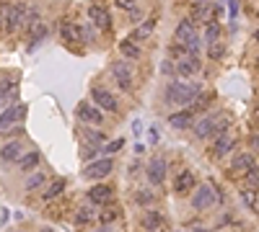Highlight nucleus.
<instances>
[{"mask_svg":"<svg viewBox=\"0 0 259 232\" xmlns=\"http://www.w3.org/2000/svg\"><path fill=\"white\" fill-rule=\"evenodd\" d=\"M202 93L200 83H171L166 88V103L171 106H192V101Z\"/></svg>","mask_w":259,"mask_h":232,"instance_id":"1","label":"nucleus"},{"mask_svg":"<svg viewBox=\"0 0 259 232\" xmlns=\"http://www.w3.org/2000/svg\"><path fill=\"white\" fill-rule=\"evenodd\" d=\"M26 13L29 8L24 3H11L0 10V21L6 23V31H16L21 23H26Z\"/></svg>","mask_w":259,"mask_h":232,"instance_id":"2","label":"nucleus"},{"mask_svg":"<svg viewBox=\"0 0 259 232\" xmlns=\"http://www.w3.org/2000/svg\"><path fill=\"white\" fill-rule=\"evenodd\" d=\"M91 101L96 103V108H104V111H109V114H117V111H119V101H117L106 88H99V85L91 88Z\"/></svg>","mask_w":259,"mask_h":232,"instance_id":"3","label":"nucleus"},{"mask_svg":"<svg viewBox=\"0 0 259 232\" xmlns=\"http://www.w3.org/2000/svg\"><path fill=\"white\" fill-rule=\"evenodd\" d=\"M112 168H114V160H112V158L94 160V163H88V165L83 168V178H88V181H99V178H104V176H109Z\"/></svg>","mask_w":259,"mask_h":232,"instance_id":"4","label":"nucleus"},{"mask_svg":"<svg viewBox=\"0 0 259 232\" xmlns=\"http://www.w3.org/2000/svg\"><path fill=\"white\" fill-rule=\"evenodd\" d=\"M24 116H26V106H24V103L6 106L3 111H0V132H6L8 127H13V124H19Z\"/></svg>","mask_w":259,"mask_h":232,"instance_id":"5","label":"nucleus"},{"mask_svg":"<svg viewBox=\"0 0 259 232\" xmlns=\"http://www.w3.org/2000/svg\"><path fill=\"white\" fill-rule=\"evenodd\" d=\"M223 119V114H210V116H202L200 121L192 127V132H194V137L197 139H207V137H212V132H215V124Z\"/></svg>","mask_w":259,"mask_h":232,"instance_id":"6","label":"nucleus"},{"mask_svg":"<svg viewBox=\"0 0 259 232\" xmlns=\"http://www.w3.org/2000/svg\"><path fill=\"white\" fill-rule=\"evenodd\" d=\"M166 168H169L166 158H153V160L148 163V168H145V176H148V181L153 183V186H161V183L166 181Z\"/></svg>","mask_w":259,"mask_h":232,"instance_id":"7","label":"nucleus"},{"mask_svg":"<svg viewBox=\"0 0 259 232\" xmlns=\"http://www.w3.org/2000/svg\"><path fill=\"white\" fill-rule=\"evenodd\" d=\"M212 201H215V191H212L210 186H200V189L194 191V196H192V209L202 212V209L212 207Z\"/></svg>","mask_w":259,"mask_h":232,"instance_id":"8","label":"nucleus"},{"mask_svg":"<svg viewBox=\"0 0 259 232\" xmlns=\"http://www.w3.org/2000/svg\"><path fill=\"white\" fill-rule=\"evenodd\" d=\"M75 116L88 121V124H101L104 121V114H101V108H96L94 103H78V108H75Z\"/></svg>","mask_w":259,"mask_h":232,"instance_id":"9","label":"nucleus"},{"mask_svg":"<svg viewBox=\"0 0 259 232\" xmlns=\"http://www.w3.org/2000/svg\"><path fill=\"white\" fill-rule=\"evenodd\" d=\"M88 18H91V23H94L96 28H109L112 26V15H109V10H106L104 5H88Z\"/></svg>","mask_w":259,"mask_h":232,"instance_id":"10","label":"nucleus"},{"mask_svg":"<svg viewBox=\"0 0 259 232\" xmlns=\"http://www.w3.org/2000/svg\"><path fill=\"white\" fill-rule=\"evenodd\" d=\"M112 75H114V80L119 83L122 90H130L132 88V72L127 67V62H114V65H112Z\"/></svg>","mask_w":259,"mask_h":232,"instance_id":"11","label":"nucleus"},{"mask_svg":"<svg viewBox=\"0 0 259 232\" xmlns=\"http://www.w3.org/2000/svg\"><path fill=\"white\" fill-rule=\"evenodd\" d=\"M140 225L145 227V232H161L163 225H166V217H163L161 212H156V209H148V212L143 214Z\"/></svg>","mask_w":259,"mask_h":232,"instance_id":"12","label":"nucleus"},{"mask_svg":"<svg viewBox=\"0 0 259 232\" xmlns=\"http://www.w3.org/2000/svg\"><path fill=\"white\" fill-rule=\"evenodd\" d=\"M21 158H24V145L19 142V139H13V142L0 147V160H3V163H16Z\"/></svg>","mask_w":259,"mask_h":232,"instance_id":"13","label":"nucleus"},{"mask_svg":"<svg viewBox=\"0 0 259 232\" xmlns=\"http://www.w3.org/2000/svg\"><path fill=\"white\" fill-rule=\"evenodd\" d=\"M202 70V65H200V57H181L179 62H176V75H181V77H189V75H194V72H200Z\"/></svg>","mask_w":259,"mask_h":232,"instance_id":"14","label":"nucleus"},{"mask_svg":"<svg viewBox=\"0 0 259 232\" xmlns=\"http://www.w3.org/2000/svg\"><path fill=\"white\" fill-rule=\"evenodd\" d=\"M60 34H63L65 41L78 44V41H83V26L81 23H73V21H65V23H60Z\"/></svg>","mask_w":259,"mask_h":232,"instance_id":"15","label":"nucleus"},{"mask_svg":"<svg viewBox=\"0 0 259 232\" xmlns=\"http://www.w3.org/2000/svg\"><path fill=\"white\" fill-rule=\"evenodd\" d=\"M112 196H114L112 186L99 183V186H94V189H88V201H94V204H106V201H112Z\"/></svg>","mask_w":259,"mask_h":232,"instance_id":"16","label":"nucleus"},{"mask_svg":"<svg viewBox=\"0 0 259 232\" xmlns=\"http://www.w3.org/2000/svg\"><path fill=\"white\" fill-rule=\"evenodd\" d=\"M174 34H176V39H179V41H184V44H187L189 39H194V36H197V31H194V21H192V18H181Z\"/></svg>","mask_w":259,"mask_h":232,"instance_id":"17","label":"nucleus"},{"mask_svg":"<svg viewBox=\"0 0 259 232\" xmlns=\"http://www.w3.org/2000/svg\"><path fill=\"white\" fill-rule=\"evenodd\" d=\"M169 124L174 129H187V127H194V119H192V111H176V114H171L169 116Z\"/></svg>","mask_w":259,"mask_h":232,"instance_id":"18","label":"nucleus"},{"mask_svg":"<svg viewBox=\"0 0 259 232\" xmlns=\"http://www.w3.org/2000/svg\"><path fill=\"white\" fill-rule=\"evenodd\" d=\"M189 189H194V176L189 170H181V173L174 178V191L176 194H187Z\"/></svg>","mask_w":259,"mask_h":232,"instance_id":"19","label":"nucleus"},{"mask_svg":"<svg viewBox=\"0 0 259 232\" xmlns=\"http://www.w3.org/2000/svg\"><path fill=\"white\" fill-rule=\"evenodd\" d=\"M119 52H122V57H125V59H138L140 57V46L135 44L132 39H122L119 41Z\"/></svg>","mask_w":259,"mask_h":232,"instance_id":"20","label":"nucleus"},{"mask_svg":"<svg viewBox=\"0 0 259 232\" xmlns=\"http://www.w3.org/2000/svg\"><path fill=\"white\" fill-rule=\"evenodd\" d=\"M231 168L233 170H251L254 168V158H251L249 152H238L236 158L231 160Z\"/></svg>","mask_w":259,"mask_h":232,"instance_id":"21","label":"nucleus"},{"mask_svg":"<svg viewBox=\"0 0 259 232\" xmlns=\"http://www.w3.org/2000/svg\"><path fill=\"white\" fill-rule=\"evenodd\" d=\"M153 26H156V18H148L143 26H138V28L132 31L130 39H132V41H145V39L150 36V31H153Z\"/></svg>","mask_w":259,"mask_h":232,"instance_id":"22","label":"nucleus"},{"mask_svg":"<svg viewBox=\"0 0 259 232\" xmlns=\"http://www.w3.org/2000/svg\"><path fill=\"white\" fill-rule=\"evenodd\" d=\"M233 145H236V139L223 134V137H218V142H215V147H212V152H215V158H223V155H228V150H231Z\"/></svg>","mask_w":259,"mask_h":232,"instance_id":"23","label":"nucleus"},{"mask_svg":"<svg viewBox=\"0 0 259 232\" xmlns=\"http://www.w3.org/2000/svg\"><path fill=\"white\" fill-rule=\"evenodd\" d=\"M215 10L210 3H194L192 5V18H200V21H212L210 18V13Z\"/></svg>","mask_w":259,"mask_h":232,"instance_id":"24","label":"nucleus"},{"mask_svg":"<svg viewBox=\"0 0 259 232\" xmlns=\"http://www.w3.org/2000/svg\"><path fill=\"white\" fill-rule=\"evenodd\" d=\"M205 41H207V46L220 41V23L218 21H207V26H205Z\"/></svg>","mask_w":259,"mask_h":232,"instance_id":"25","label":"nucleus"},{"mask_svg":"<svg viewBox=\"0 0 259 232\" xmlns=\"http://www.w3.org/2000/svg\"><path fill=\"white\" fill-rule=\"evenodd\" d=\"M63 191H65V181H63V178H57V181H52V183L47 186V191L42 194V199H44V201H50V199L60 196Z\"/></svg>","mask_w":259,"mask_h":232,"instance_id":"26","label":"nucleus"},{"mask_svg":"<svg viewBox=\"0 0 259 232\" xmlns=\"http://www.w3.org/2000/svg\"><path fill=\"white\" fill-rule=\"evenodd\" d=\"M19 165H21V170H26V173H29V170H34L39 165V152H26L24 158L19 160Z\"/></svg>","mask_w":259,"mask_h":232,"instance_id":"27","label":"nucleus"},{"mask_svg":"<svg viewBox=\"0 0 259 232\" xmlns=\"http://www.w3.org/2000/svg\"><path fill=\"white\" fill-rule=\"evenodd\" d=\"M44 183H47V176H44L42 170H39V173H34L32 178L26 181V186H24V189H26V191H37L39 186H44Z\"/></svg>","mask_w":259,"mask_h":232,"instance_id":"28","label":"nucleus"},{"mask_svg":"<svg viewBox=\"0 0 259 232\" xmlns=\"http://www.w3.org/2000/svg\"><path fill=\"white\" fill-rule=\"evenodd\" d=\"M47 36V26L44 23H37L34 28H32V49H37V44Z\"/></svg>","mask_w":259,"mask_h":232,"instance_id":"29","label":"nucleus"},{"mask_svg":"<svg viewBox=\"0 0 259 232\" xmlns=\"http://www.w3.org/2000/svg\"><path fill=\"white\" fill-rule=\"evenodd\" d=\"M223 54H225V44H223V41H215V44L207 46V57H210V59H220Z\"/></svg>","mask_w":259,"mask_h":232,"instance_id":"30","label":"nucleus"},{"mask_svg":"<svg viewBox=\"0 0 259 232\" xmlns=\"http://www.w3.org/2000/svg\"><path fill=\"white\" fill-rule=\"evenodd\" d=\"M122 147H125V139H114V142H109L106 147H101V152L106 155V158H109V155H114V152L122 150Z\"/></svg>","mask_w":259,"mask_h":232,"instance_id":"31","label":"nucleus"},{"mask_svg":"<svg viewBox=\"0 0 259 232\" xmlns=\"http://www.w3.org/2000/svg\"><path fill=\"white\" fill-rule=\"evenodd\" d=\"M210 101V96H207V93H200V96H197L194 101H192V106L189 108H194V111H200V108H205V103Z\"/></svg>","mask_w":259,"mask_h":232,"instance_id":"32","label":"nucleus"},{"mask_svg":"<svg viewBox=\"0 0 259 232\" xmlns=\"http://www.w3.org/2000/svg\"><path fill=\"white\" fill-rule=\"evenodd\" d=\"M86 139L91 142V147H96V145L104 142V134H101V132H86Z\"/></svg>","mask_w":259,"mask_h":232,"instance_id":"33","label":"nucleus"},{"mask_svg":"<svg viewBox=\"0 0 259 232\" xmlns=\"http://www.w3.org/2000/svg\"><path fill=\"white\" fill-rule=\"evenodd\" d=\"M241 199H243V204L254 207V201H256V196H254V189H241Z\"/></svg>","mask_w":259,"mask_h":232,"instance_id":"34","label":"nucleus"},{"mask_svg":"<svg viewBox=\"0 0 259 232\" xmlns=\"http://www.w3.org/2000/svg\"><path fill=\"white\" fill-rule=\"evenodd\" d=\"M135 199H138V204H153V194L150 191H138Z\"/></svg>","mask_w":259,"mask_h":232,"instance_id":"35","label":"nucleus"},{"mask_svg":"<svg viewBox=\"0 0 259 232\" xmlns=\"http://www.w3.org/2000/svg\"><path fill=\"white\" fill-rule=\"evenodd\" d=\"M88 220H91V209L88 207H83L78 214H75V222H88Z\"/></svg>","mask_w":259,"mask_h":232,"instance_id":"36","label":"nucleus"},{"mask_svg":"<svg viewBox=\"0 0 259 232\" xmlns=\"http://www.w3.org/2000/svg\"><path fill=\"white\" fill-rule=\"evenodd\" d=\"M114 5L122 10H132V0H114Z\"/></svg>","mask_w":259,"mask_h":232,"instance_id":"37","label":"nucleus"},{"mask_svg":"<svg viewBox=\"0 0 259 232\" xmlns=\"http://www.w3.org/2000/svg\"><path fill=\"white\" fill-rule=\"evenodd\" d=\"M171 65H174V62L166 59V62H163V67H161V72H163V75H166V72H176V67H171Z\"/></svg>","mask_w":259,"mask_h":232,"instance_id":"38","label":"nucleus"},{"mask_svg":"<svg viewBox=\"0 0 259 232\" xmlns=\"http://www.w3.org/2000/svg\"><path fill=\"white\" fill-rule=\"evenodd\" d=\"M249 145L259 150V134H251V137H249Z\"/></svg>","mask_w":259,"mask_h":232,"instance_id":"39","label":"nucleus"},{"mask_svg":"<svg viewBox=\"0 0 259 232\" xmlns=\"http://www.w3.org/2000/svg\"><path fill=\"white\" fill-rule=\"evenodd\" d=\"M114 217H117V212H106V214H101V220L109 222V220H114Z\"/></svg>","mask_w":259,"mask_h":232,"instance_id":"40","label":"nucleus"},{"mask_svg":"<svg viewBox=\"0 0 259 232\" xmlns=\"http://www.w3.org/2000/svg\"><path fill=\"white\" fill-rule=\"evenodd\" d=\"M39 232H55V230H52V227H42Z\"/></svg>","mask_w":259,"mask_h":232,"instance_id":"41","label":"nucleus"},{"mask_svg":"<svg viewBox=\"0 0 259 232\" xmlns=\"http://www.w3.org/2000/svg\"><path fill=\"white\" fill-rule=\"evenodd\" d=\"M194 232H207V230H205V227H197V230H194Z\"/></svg>","mask_w":259,"mask_h":232,"instance_id":"42","label":"nucleus"},{"mask_svg":"<svg viewBox=\"0 0 259 232\" xmlns=\"http://www.w3.org/2000/svg\"><path fill=\"white\" fill-rule=\"evenodd\" d=\"M254 39H256V41H259V28H256V31H254Z\"/></svg>","mask_w":259,"mask_h":232,"instance_id":"43","label":"nucleus"},{"mask_svg":"<svg viewBox=\"0 0 259 232\" xmlns=\"http://www.w3.org/2000/svg\"><path fill=\"white\" fill-rule=\"evenodd\" d=\"M256 119H259V106H256Z\"/></svg>","mask_w":259,"mask_h":232,"instance_id":"44","label":"nucleus"},{"mask_svg":"<svg viewBox=\"0 0 259 232\" xmlns=\"http://www.w3.org/2000/svg\"><path fill=\"white\" fill-rule=\"evenodd\" d=\"M256 65H259V57H256Z\"/></svg>","mask_w":259,"mask_h":232,"instance_id":"45","label":"nucleus"},{"mask_svg":"<svg viewBox=\"0 0 259 232\" xmlns=\"http://www.w3.org/2000/svg\"><path fill=\"white\" fill-rule=\"evenodd\" d=\"M0 23H3V21H0Z\"/></svg>","mask_w":259,"mask_h":232,"instance_id":"46","label":"nucleus"}]
</instances>
